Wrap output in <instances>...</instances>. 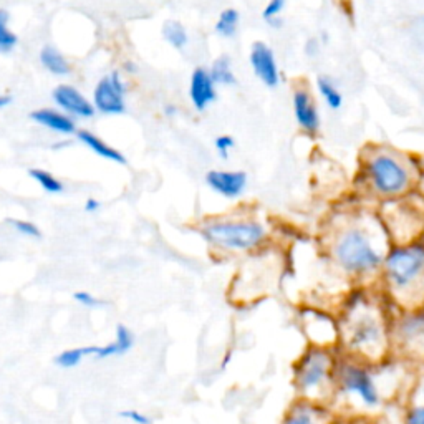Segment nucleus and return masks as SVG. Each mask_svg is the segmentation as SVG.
Listing matches in <instances>:
<instances>
[{
	"label": "nucleus",
	"instance_id": "obj_1",
	"mask_svg": "<svg viewBox=\"0 0 424 424\" xmlns=\"http://www.w3.org/2000/svg\"><path fill=\"white\" fill-rule=\"evenodd\" d=\"M391 304L383 292L358 287L343 297L336 310L338 352L370 365L391 358Z\"/></svg>",
	"mask_w": 424,
	"mask_h": 424
},
{
	"label": "nucleus",
	"instance_id": "obj_2",
	"mask_svg": "<svg viewBox=\"0 0 424 424\" xmlns=\"http://www.w3.org/2000/svg\"><path fill=\"white\" fill-rule=\"evenodd\" d=\"M390 247L386 229L377 217L345 221L331 229L325 246L336 272L361 285L379 277Z\"/></svg>",
	"mask_w": 424,
	"mask_h": 424
},
{
	"label": "nucleus",
	"instance_id": "obj_3",
	"mask_svg": "<svg viewBox=\"0 0 424 424\" xmlns=\"http://www.w3.org/2000/svg\"><path fill=\"white\" fill-rule=\"evenodd\" d=\"M382 292L398 310L424 308V239L391 246L384 257Z\"/></svg>",
	"mask_w": 424,
	"mask_h": 424
},
{
	"label": "nucleus",
	"instance_id": "obj_4",
	"mask_svg": "<svg viewBox=\"0 0 424 424\" xmlns=\"http://www.w3.org/2000/svg\"><path fill=\"white\" fill-rule=\"evenodd\" d=\"M386 361L370 365L356 358L340 353L336 363V398H343L347 405L361 414H373L393 400L395 393L384 384Z\"/></svg>",
	"mask_w": 424,
	"mask_h": 424
},
{
	"label": "nucleus",
	"instance_id": "obj_5",
	"mask_svg": "<svg viewBox=\"0 0 424 424\" xmlns=\"http://www.w3.org/2000/svg\"><path fill=\"white\" fill-rule=\"evenodd\" d=\"M336 348L308 345L294 365L297 396L312 403L331 406L336 396Z\"/></svg>",
	"mask_w": 424,
	"mask_h": 424
},
{
	"label": "nucleus",
	"instance_id": "obj_6",
	"mask_svg": "<svg viewBox=\"0 0 424 424\" xmlns=\"http://www.w3.org/2000/svg\"><path fill=\"white\" fill-rule=\"evenodd\" d=\"M363 174L373 194L384 201L403 198L416 182L409 161L386 148H370L363 156Z\"/></svg>",
	"mask_w": 424,
	"mask_h": 424
},
{
	"label": "nucleus",
	"instance_id": "obj_7",
	"mask_svg": "<svg viewBox=\"0 0 424 424\" xmlns=\"http://www.w3.org/2000/svg\"><path fill=\"white\" fill-rule=\"evenodd\" d=\"M391 358L411 368L424 366V308L398 310L393 315Z\"/></svg>",
	"mask_w": 424,
	"mask_h": 424
},
{
	"label": "nucleus",
	"instance_id": "obj_8",
	"mask_svg": "<svg viewBox=\"0 0 424 424\" xmlns=\"http://www.w3.org/2000/svg\"><path fill=\"white\" fill-rule=\"evenodd\" d=\"M382 219L391 246L416 242L424 234V207L408 194L403 198L386 201Z\"/></svg>",
	"mask_w": 424,
	"mask_h": 424
},
{
	"label": "nucleus",
	"instance_id": "obj_9",
	"mask_svg": "<svg viewBox=\"0 0 424 424\" xmlns=\"http://www.w3.org/2000/svg\"><path fill=\"white\" fill-rule=\"evenodd\" d=\"M203 234L214 247L229 252L253 251L267 239L264 226L252 219L211 222L204 227Z\"/></svg>",
	"mask_w": 424,
	"mask_h": 424
},
{
	"label": "nucleus",
	"instance_id": "obj_10",
	"mask_svg": "<svg viewBox=\"0 0 424 424\" xmlns=\"http://www.w3.org/2000/svg\"><path fill=\"white\" fill-rule=\"evenodd\" d=\"M304 323L310 345L338 350V323H336L335 313L308 307L304 310Z\"/></svg>",
	"mask_w": 424,
	"mask_h": 424
},
{
	"label": "nucleus",
	"instance_id": "obj_11",
	"mask_svg": "<svg viewBox=\"0 0 424 424\" xmlns=\"http://www.w3.org/2000/svg\"><path fill=\"white\" fill-rule=\"evenodd\" d=\"M126 83L120 72H113L98 81L93 93V107L103 115H121L126 110L125 104Z\"/></svg>",
	"mask_w": 424,
	"mask_h": 424
},
{
	"label": "nucleus",
	"instance_id": "obj_12",
	"mask_svg": "<svg viewBox=\"0 0 424 424\" xmlns=\"http://www.w3.org/2000/svg\"><path fill=\"white\" fill-rule=\"evenodd\" d=\"M281 424H338V416L331 406L297 398L285 411Z\"/></svg>",
	"mask_w": 424,
	"mask_h": 424
},
{
	"label": "nucleus",
	"instance_id": "obj_13",
	"mask_svg": "<svg viewBox=\"0 0 424 424\" xmlns=\"http://www.w3.org/2000/svg\"><path fill=\"white\" fill-rule=\"evenodd\" d=\"M292 103H294L295 120L301 131H305L310 136H315L320 131V113H318L313 95L310 93L307 86H297Z\"/></svg>",
	"mask_w": 424,
	"mask_h": 424
},
{
	"label": "nucleus",
	"instance_id": "obj_14",
	"mask_svg": "<svg viewBox=\"0 0 424 424\" xmlns=\"http://www.w3.org/2000/svg\"><path fill=\"white\" fill-rule=\"evenodd\" d=\"M251 65L253 73L269 88H275L281 83V72H278L277 60L274 50L267 43L256 42L251 48Z\"/></svg>",
	"mask_w": 424,
	"mask_h": 424
},
{
	"label": "nucleus",
	"instance_id": "obj_15",
	"mask_svg": "<svg viewBox=\"0 0 424 424\" xmlns=\"http://www.w3.org/2000/svg\"><path fill=\"white\" fill-rule=\"evenodd\" d=\"M52 96H54L55 103L58 104L62 110H65L73 116L91 118L96 111L93 103H91L90 100H86V96L72 85L56 86Z\"/></svg>",
	"mask_w": 424,
	"mask_h": 424
},
{
	"label": "nucleus",
	"instance_id": "obj_16",
	"mask_svg": "<svg viewBox=\"0 0 424 424\" xmlns=\"http://www.w3.org/2000/svg\"><path fill=\"white\" fill-rule=\"evenodd\" d=\"M205 182L214 192L227 199H235L247 186V174L244 171H209Z\"/></svg>",
	"mask_w": 424,
	"mask_h": 424
},
{
	"label": "nucleus",
	"instance_id": "obj_17",
	"mask_svg": "<svg viewBox=\"0 0 424 424\" xmlns=\"http://www.w3.org/2000/svg\"><path fill=\"white\" fill-rule=\"evenodd\" d=\"M189 96L198 111H204L216 100V83H214L209 70L199 67L192 72Z\"/></svg>",
	"mask_w": 424,
	"mask_h": 424
},
{
	"label": "nucleus",
	"instance_id": "obj_18",
	"mask_svg": "<svg viewBox=\"0 0 424 424\" xmlns=\"http://www.w3.org/2000/svg\"><path fill=\"white\" fill-rule=\"evenodd\" d=\"M134 345V335L131 333L129 329H126L125 325L116 327V340L115 342L103 345V347H86L85 353L86 356H93L96 360H107L111 356H120L128 353Z\"/></svg>",
	"mask_w": 424,
	"mask_h": 424
},
{
	"label": "nucleus",
	"instance_id": "obj_19",
	"mask_svg": "<svg viewBox=\"0 0 424 424\" xmlns=\"http://www.w3.org/2000/svg\"><path fill=\"white\" fill-rule=\"evenodd\" d=\"M30 118L43 128L55 131L60 134H73L77 131L75 121L72 120L65 113H60L52 108H42V110H35L30 113Z\"/></svg>",
	"mask_w": 424,
	"mask_h": 424
},
{
	"label": "nucleus",
	"instance_id": "obj_20",
	"mask_svg": "<svg viewBox=\"0 0 424 424\" xmlns=\"http://www.w3.org/2000/svg\"><path fill=\"white\" fill-rule=\"evenodd\" d=\"M77 136L83 144H86V146H88L90 150L95 152V155L102 156L108 161H113V163H120V164L126 163V157L123 156V152L115 150V148L110 146V144H107L102 138H98L96 134L90 133V131H86V129L78 131Z\"/></svg>",
	"mask_w": 424,
	"mask_h": 424
},
{
	"label": "nucleus",
	"instance_id": "obj_21",
	"mask_svg": "<svg viewBox=\"0 0 424 424\" xmlns=\"http://www.w3.org/2000/svg\"><path fill=\"white\" fill-rule=\"evenodd\" d=\"M40 62L43 65V68L48 70V72L52 73V75L55 77H65L68 75L70 67L68 60L65 58V56L60 54L58 50H56L55 47L52 45H45L40 50Z\"/></svg>",
	"mask_w": 424,
	"mask_h": 424
},
{
	"label": "nucleus",
	"instance_id": "obj_22",
	"mask_svg": "<svg viewBox=\"0 0 424 424\" xmlns=\"http://www.w3.org/2000/svg\"><path fill=\"white\" fill-rule=\"evenodd\" d=\"M317 86L318 91H320L323 102L327 103V107H329L330 110H340V108L343 107V95L338 86H336L333 78L320 75L317 78Z\"/></svg>",
	"mask_w": 424,
	"mask_h": 424
},
{
	"label": "nucleus",
	"instance_id": "obj_23",
	"mask_svg": "<svg viewBox=\"0 0 424 424\" xmlns=\"http://www.w3.org/2000/svg\"><path fill=\"white\" fill-rule=\"evenodd\" d=\"M209 72H211V77L216 85L230 86L235 85V81H237L235 80L233 65H230V58L227 55H221L219 58H216V62L212 63Z\"/></svg>",
	"mask_w": 424,
	"mask_h": 424
},
{
	"label": "nucleus",
	"instance_id": "obj_24",
	"mask_svg": "<svg viewBox=\"0 0 424 424\" xmlns=\"http://www.w3.org/2000/svg\"><path fill=\"white\" fill-rule=\"evenodd\" d=\"M163 37L166 38V42H168L173 48H176V50L184 48L187 45V42H189V37H187L184 25L178 20L166 22L163 25Z\"/></svg>",
	"mask_w": 424,
	"mask_h": 424
},
{
	"label": "nucleus",
	"instance_id": "obj_25",
	"mask_svg": "<svg viewBox=\"0 0 424 424\" xmlns=\"http://www.w3.org/2000/svg\"><path fill=\"white\" fill-rule=\"evenodd\" d=\"M240 15L235 8H226L221 12L219 19L216 22V33L224 38H233L239 29Z\"/></svg>",
	"mask_w": 424,
	"mask_h": 424
},
{
	"label": "nucleus",
	"instance_id": "obj_26",
	"mask_svg": "<svg viewBox=\"0 0 424 424\" xmlns=\"http://www.w3.org/2000/svg\"><path fill=\"white\" fill-rule=\"evenodd\" d=\"M29 174L48 194H60V192H63V182L52 173L45 171V169H30Z\"/></svg>",
	"mask_w": 424,
	"mask_h": 424
},
{
	"label": "nucleus",
	"instance_id": "obj_27",
	"mask_svg": "<svg viewBox=\"0 0 424 424\" xmlns=\"http://www.w3.org/2000/svg\"><path fill=\"white\" fill-rule=\"evenodd\" d=\"M8 15L7 10L0 8V54H8L12 52L19 42V37L8 29Z\"/></svg>",
	"mask_w": 424,
	"mask_h": 424
},
{
	"label": "nucleus",
	"instance_id": "obj_28",
	"mask_svg": "<svg viewBox=\"0 0 424 424\" xmlns=\"http://www.w3.org/2000/svg\"><path fill=\"white\" fill-rule=\"evenodd\" d=\"M86 356L85 348H72V350H65L63 353L55 356V365H58L60 368H75L81 363L83 358Z\"/></svg>",
	"mask_w": 424,
	"mask_h": 424
},
{
	"label": "nucleus",
	"instance_id": "obj_29",
	"mask_svg": "<svg viewBox=\"0 0 424 424\" xmlns=\"http://www.w3.org/2000/svg\"><path fill=\"white\" fill-rule=\"evenodd\" d=\"M8 224L15 229V233H19L22 235H27V237L33 239H40L42 237V230L38 229L33 222L30 221H22V219H8Z\"/></svg>",
	"mask_w": 424,
	"mask_h": 424
},
{
	"label": "nucleus",
	"instance_id": "obj_30",
	"mask_svg": "<svg viewBox=\"0 0 424 424\" xmlns=\"http://www.w3.org/2000/svg\"><path fill=\"white\" fill-rule=\"evenodd\" d=\"M401 424H424V401H414L405 411Z\"/></svg>",
	"mask_w": 424,
	"mask_h": 424
},
{
	"label": "nucleus",
	"instance_id": "obj_31",
	"mask_svg": "<svg viewBox=\"0 0 424 424\" xmlns=\"http://www.w3.org/2000/svg\"><path fill=\"white\" fill-rule=\"evenodd\" d=\"M285 3L287 0H269L264 12H262V17H264L265 22L281 19V14L283 12V8H285Z\"/></svg>",
	"mask_w": 424,
	"mask_h": 424
},
{
	"label": "nucleus",
	"instance_id": "obj_32",
	"mask_svg": "<svg viewBox=\"0 0 424 424\" xmlns=\"http://www.w3.org/2000/svg\"><path fill=\"white\" fill-rule=\"evenodd\" d=\"M73 299H75L78 304L83 305V307H86V308H96V307H100V305L103 304V301H100L98 299H96V297L91 295L90 292H85V290L77 292V294L73 295Z\"/></svg>",
	"mask_w": 424,
	"mask_h": 424
},
{
	"label": "nucleus",
	"instance_id": "obj_33",
	"mask_svg": "<svg viewBox=\"0 0 424 424\" xmlns=\"http://www.w3.org/2000/svg\"><path fill=\"white\" fill-rule=\"evenodd\" d=\"M214 144H216V150L219 151V155L222 157H227L229 156V151L233 150L234 148V138L233 136H227V134H222V136H217L216 141H214Z\"/></svg>",
	"mask_w": 424,
	"mask_h": 424
},
{
	"label": "nucleus",
	"instance_id": "obj_34",
	"mask_svg": "<svg viewBox=\"0 0 424 424\" xmlns=\"http://www.w3.org/2000/svg\"><path fill=\"white\" fill-rule=\"evenodd\" d=\"M120 416L129 419V421H133L134 424H151V419L150 418L144 416L143 413H139V411H134V409L121 411Z\"/></svg>",
	"mask_w": 424,
	"mask_h": 424
},
{
	"label": "nucleus",
	"instance_id": "obj_35",
	"mask_svg": "<svg viewBox=\"0 0 424 424\" xmlns=\"http://www.w3.org/2000/svg\"><path fill=\"white\" fill-rule=\"evenodd\" d=\"M320 52V42L318 38H310V40L305 43V54L308 56H315Z\"/></svg>",
	"mask_w": 424,
	"mask_h": 424
},
{
	"label": "nucleus",
	"instance_id": "obj_36",
	"mask_svg": "<svg viewBox=\"0 0 424 424\" xmlns=\"http://www.w3.org/2000/svg\"><path fill=\"white\" fill-rule=\"evenodd\" d=\"M98 209H100V201H96L93 198L86 199V203H85V211L86 212H96Z\"/></svg>",
	"mask_w": 424,
	"mask_h": 424
},
{
	"label": "nucleus",
	"instance_id": "obj_37",
	"mask_svg": "<svg viewBox=\"0 0 424 424\" xmlns=\"http://www.w3.org/2000/svg\"><path fill=\"white\" fill-rule=\"evenodd\" d=\"M416 391H418V395H419V400L418 401H424V377L421 378V382L418 383Z\"/></svg>",
	"mask_w": 424,
	"mask_h": 424
},
{
	"label": "nucleus",
	"instance_id": "obj_38",
	"mask_svg": "<svg viewBox=\"0 0 424 424\" xmlns=\"http://www.w3.org/2000/svg\"><path fill=\"white\" fill-rule=\"evenodd\" d=\"M10 102H12L10 96H0V110H2L3 107H7Z\"/></svg>",
	"mask_w": 424,
	"mask_h": 424
}]
</instances>
